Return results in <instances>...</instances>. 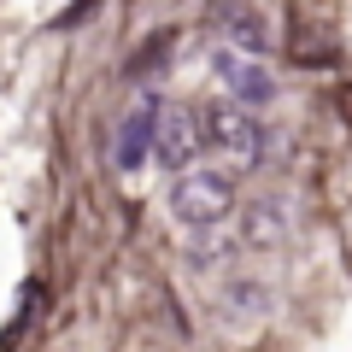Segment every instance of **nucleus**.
<instances>
[{"label": "nucleus", "mask_w": 352, "mask_h": 352, "mask_svg": "<svg viewBox=\"0 0 352 352\" xmlns=\"http://www.w3.org/2000/svg\"><path fill=\"white\" fill-rule=\"evenodd\" d=\"M235 212V188H229L223 170H176L170 182V217L182 229H217L223 217Z\"/></svg>", "instance_id": "nucleus-1"}, {"label": "nucleus", "mask_w": 352, "mask_h": 352, "mask_svg": "<svg viewBox=\"0 0 352 352\" xmlns=\"http://www.w3.org/2000/svg\"><path fill=\"white\" fill-rule=\"evenodd\" d=\"M200 147L247 170V164H258V153H264V129H258V118H252L241 100L206 106L200 112Z\"/></svg>", "instance_id": "nucleus-2"}, {"label": "nucleus", "mask_w": 352, "mask_h": 352, "mask_svg": "<svg viewBox=\"0 0 352 352\" xmlns=\"http://www.w3.org/2000/svg\"><path fill=\"white\" fill-rule=\"evenodd\" d=\"M159 112L164 106H153V100H141V106L124 112V124H118V135H112V164L118 170H141V164H147L153 135H159Z\"/></svg>", "instance_id": "nucleus-3"}, {"label": "nucleus", "mask_w": 352, "mask_h": 352, "mask_svg": "<svg viewBox=\"0 0 352 352\" xmlns=\"http://www.w3.org/2000/svg\"><path fill=\"white\" fill-rule=\"evenodd\" d=\"M194 153H200V118L188 112H159V135H153V159L164 164V170H188Z\"/></svg>", "instance_id": "nucleus-4"}, {"label": "nucleus", "mask_w": 352, "mask_h": 352, "mask_svg": "<svg viewBox=\"0 0 352 352\" xmlns=\"http://www.w3.org/2000/svg\"><path fill=\"white\" fill-rule=\"evenodd\" d=\"M217 82H223L241 106H264L270 94H276L270 71H264L258 59H247V53H235V47H223V53H217Z\"/></svg>", "instance_id": "nucleus-5"}, {"label": "nucleus", "mask_w": 352, "mask_h": 352, "mask_svg": "<svg viewBox=\"0 0 352 352\" xmlns=\"http://www.w3.org/2000/svg\"><path fill=\"white\" fill-rule=\"evenodd\" d=\"M217 317H223L229 329H252L270 317V288H264L258 276H229L223 294H217Z\"/></svg>", "instance_id": "nucleus-6"}, {"label": "nucleus", "mask_w": 352, "mask_h": 352, "mask_svg": "<svg viewBox=\"0 0 352 352\" xmlns=\"http://www.w3.org/2000/svg\"><path fill=\"white\" fill-rule=\"evenodd\" d=\"M282 235H288V223H282V206L252 200V206H247V235H241V247H276Z\"/></svg>", "instance_id": "nucleus-7"}, {"label": "nucleus", "mask_w": 352, "mask_h": 352, "mask_svg": "<svg viewBox=\"0 0 352 352\" xmlns=\"http://www.w3.org/2000/svg\"><path fill=\"white\" fill-rule=\"evenodd\" d=\"M229 36H235L241 47H264V41H270V36H264V24L247 12V6H229Z\"/></svg>", "instance_id": "nucleus-8"}]
</instances>
